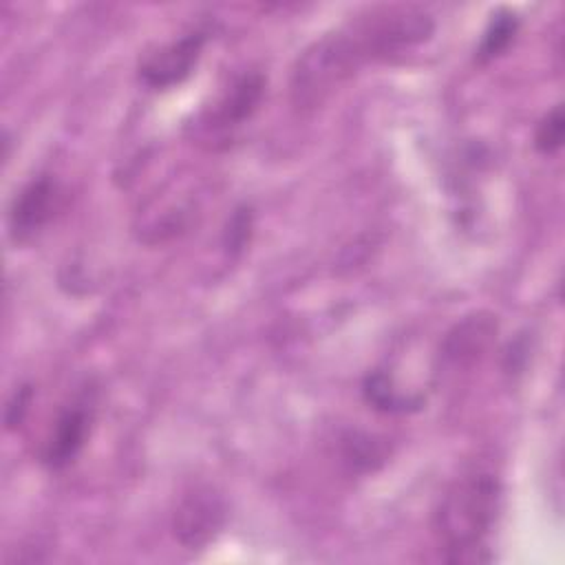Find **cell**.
Segmentation results:
<instances>
[{
	"instance_id": "13",
	"label": "cell",
	"mask_w": 565,
	"mask_h": 565,
	"mask_svg": "<svg viewBox=\"0 0 565 565\" xmlns=\"http://www.w3.org/2000/svg\"><path fill=\"white\" fill-rule=\"evenodd\" d=\"M563 132H565L563 108L554 106L547 115H543V119L534 130V148L543 154H554L563 146Z\"/></svg>"
},
{
	"instance_id": "2",
	"label": "cell",
	"mask_w": 565,
	"mask_h": 565,
	"mask_svg": "<svg viewBox=\"0 0 565 565\" xmlns=\"http://www.w3.org/2000/svg\"><path fill=\"white\" fill-rule=\"evenodd\" d=\"M366 60L351 29H340L309 44L291 73V102L300 110L320 106Z\"/></svg>"
},
{
	"instance_id": "4",
	"label": "cell",
	"mask_w": 565,
	"mask_h": 565,
	"mask_svg": "<svg viewBox=\"0 0 565 565\" xmlns=\"http://www.w3.org/2000/svg\"><path fill=\"white\" fill-rule=\"evenodd\" d=\"M205 40L207 31L196 29L170 44L159 46L141 60L139 79L154 90H166L181 84L194 71Z\"/></svg>"
},
{
	"instance_id": "10",
	"label": "cell",
	"mask_w": 565,
	"mask_h": 565,
	"mask_svg": "<svg viewBox=\"0 0 565 565\" xmlns=\"http://www.w3.org/2000/svg\"><path fill=\"white\" fill-rule=\"evenodd\" d=\"M342 459L358 472H373L388 459V444L384 437L349 430L340 439Z\"/></svg>"
},
{
	"instance_id": "9",
	"label": "cell",
	"mask_w": 565,
	"mask_h": 565,
	"mask_svg": "<svg viewBox=\"0 0 565 565\" xmlns=\"http://www.w3.org/2000/svg\"><path fill=\"white\" fill-rule=\"evenodd\" d=\"M362 397L371 408H375L380 413H388V415L413 413L424 406L422 395H411V393L397 388L393 382V375L386 371H380V369L369 371L364 375Z\"/></svg>"
},
{
	"instance_id": "14",
	"label": "cell",
	"mask_w": 565,
	"mask_h": 565,
	"mask_svg": "<svg viewBox=\"0 0 565 565\" xmlns=\"http://www.w3.org/2000/svg\"><path fill=\"white\" fill-rule=\"evenodd\" d=\"M31 399H33V391L29 384H22L20 388L13 391L11 399L7 402V411H4V424H7V430H18L29 413V406H31Z\"/></svg>"
},
{
	"instance_id": "12",
	"label": "cell",
	"mask_w": 565,
	"mask_h": 565,
	"mask_svg": "<svg viewBox=\"0 0 565 565\" xmlns=\"http://www.w3.org/2000/svg\"><path fill=\"white\" fill-rule=\"evenodd\" d=\"M252 227H254V212L249 205H238L232 216L225 223L223 230V247L230 256H238L252 236Z\"/></svg>"
},
{
	"instance_id": "8",
	"label": "cell",
	"mask_w": 565,
	"mask_h": 565,
	"mask_svg": "<svg viewBox=\"0 0 565 565\" xmlns=\"http://www.w3.org/2000/svg\"><path fill=\"white\" fill-rule=\"evenodd\" d=\"M265 86H267V79L258 71L241 75L232 84V88L223 95V99L214 113L216 126L227 128V126H238L245 119H249L263 102Z\"/></svg>"
},
{
	"instance_id": "5",
	"label": "cell",
	"mask_w": 565,
	"mask_h": 565,
	"mask_svg": "<svg viewBox=\"0 0 565 565\" xmlns=\"http://www.w3.org/2000/svg\"><path fill=\"white\" fill-rule=\"evenodd\" d=\"M60 203V185L42 174L31 179L9 207V234L15 243L33 238L55 214Z\"/></svg>"
},
{
	"instance_id": "3",
	"label": "cell",
	"mask_w": 565,
	"mask_h": 565,
	"mask_svg": "<svg viewBox=\"0 0 565 565\" xmlns=\"http://www.w3.org/2000/svg\"><path fill=\"white\" fill-rule=\"evenodd\" d=\"M225 516L223 497L210 486H194L181 497L172 514L174 539L188 550H201L223 530Z\"/></svg>"
},
{
	"instance_id": "11",
	"label": "cell",
	"mask_w": 565,
	"mask_h": 565,
	"mask_svg": "<svg viewBox=\"0 0 565 565\" xmlns=\"http://www.w3.org/2000/svg\"><path fill=\"white\" fill-rule=\"evenodd\" d=\"M516 33H519V15L508 9L494 11L483 31V38L477 46V55H475L477 62L486 64V62L499 57L501 53H505L508 46L514 42Z\"/></svg>"
},
{
	"instance_id": "6",
	"label": "cell",
	"mask_w": 565,
	"mask_h": 565,
	"mask_svg": "<svg viewBox=\"0 0 565 565\" xmlns=\"http://www.w3.org/2000/svg\"><path fill=\"white\" fill-rule=\"evenodd\" d=\"M90 424H93V408L88 404L75 402L66 406L57 415L51 428V435L44 441L40 461L49 470H62L68 463H73L88 439Z\"/></svg>"
},
{
	"instance_id": "7",
	"label": "cell",
	"mask_w": 565,
	"mask_h": 565,
	"mask_svg": "<svg viewBox=\"0 0 565 565\" xmlns=\"http://www.w3.org/2000/svg\"><path fill=\"white\" fill-rule=\"evenodd\" d=\"M494 333L497 320H492V316H470L448 333L444 342V358L452 364H470L490 347Z\"/></svg>"
},
{
	"instance_id": "1",
	"label": "cell",
	"mask_w": 565,
	"mask_h": 565,
	"mask_svg": "<svg viewBox=\"0 0 565 565\" xmlns=\"http://www.w3.org/2000/svg\"><path fill=\"white\" fill-rule=\"evenodd\" d=\"M501 508V481L492 472L459 477L435 512V532L444 543L448 563H488L492 554L483 539L492 530Z\"/></svg>"
}]
</instances>
